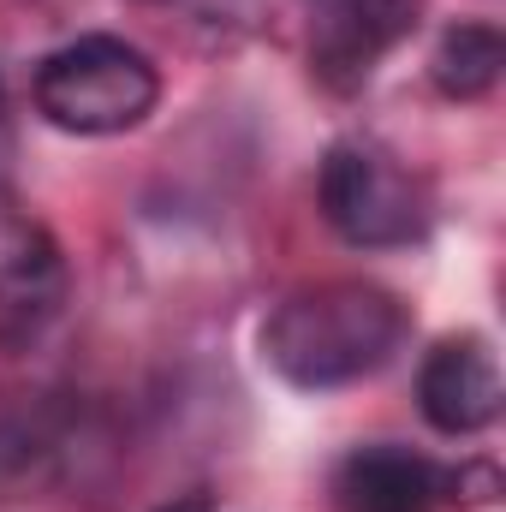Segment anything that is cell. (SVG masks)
<instances>
[{"instance_id": "cell-1", "label": "cell", "mask_w": 506, "mask_h": 512, "mask_svg": "<svg viewBox=\"0 0 506 512\" xmlns=\"http://www.w3.org/2000/svg\"><path fill=\"white\" fill-rule=\"evenodd\" d=\"M405 328H411V316L387 286L322 280V286L280 298V310L262 328V358L280 382L304 387V393H328V387H352L376 376L405 346Z\"/></svg>"}, {"instance_id": "cell-2", "label": "cell", "mask_w": 506, "mask_h": 512, "mask_svg": "<svg viewBox=\"0 0 506 512\" xmlns=\"http://www.w3.org/2000/svg\"><path fill=\"white\" fill-rule=\"evenodd\" d=\"M161 102V72L126 36H78L36 66V114L78 137H120Z\"/></svg>"}, {"instance_id": "cell-3", "label": "cell", "mask_w": 506, "mask_h": 512, "mask_svg": "<svg viewBox=\"0 0 506 512\" xmlns=\"http://www.w3.org/2000/svg\"><path fill=\"white\" fill-rule=\"evenodd\" d=\"M322 215L328 227L358 245V251H393L429 233V191L417 173H405L399 155H387L381 143H334L322 155V179H316Z\"/></svg>"}, {"instance_id": "cell-4", "label": "cell", "mask_w": 506, "mask_h": 512, "mask_svg": "<svg viewBox=\"0 0 506 512\" xmlns=\"http://www.w3.org/2000/svg\"><path fill=\"white\" fill-rule=\"evenodd\" d=\"M423 0H322L310 24V72L334 96L370 84L381 60L417 30Z\"/></svg>"}, {"instance_id": "cell-5", "label": "cell", "mask_w": 506, "mask_h": 512, "mask_svg": "<svg viewBox=\"0 0 506 512\" xmlns=\"http://www.w3.org/2000/svg\"><path fill=\"white\" fill-rule=\"evenodd\" d=\"M417 405H423L429 429H441L453 441L495 429V417H501V364H495L489 340H477V334L441 340L417 370Z\"/></svg>"}, {"instance_id": "cell-6", "label": "cell", "mask_w": 506, "mask_h": 512, "mask_svg": "<svg viewBox=\"0 0 506 512\" xmlns=\"http://www.w3.org/2000/svg\"><path fill=\"white\" fill-rule=\"evenodd\" d=\"M66 292V262L54 233L0 185V316L36 322L60 304Z\"/></svg>"}, {"instance_id": "cell-7", "label": "cell", "mask_w": 506, "mask_h": 512, "mask_svg": "<svg viewBox=\"0 0 506 512\" xmlns=\"http://www.w3.org/2000/svg\"><path fill=\"white\" fill-rule=\"evenodd\" d=\"M334 495L346 512H429L447 507V465L411 447H358L334 471Z\"/></svg>"}, {"instance_id": "cell-8", "label": "cell", "mask_w": 506, "mask_h": 512, "mask_svg": "<svg viewBox=\"0 0 506 512\" xmlns=\"http://www.w3.org/2000/svg\"><path fill=\"white\" fill-rule=\"evenodd\" d=\"M501 66H506V36L495 24H453L429 60V78L441 96L453 102H477L501 84Z\"/></svg>"}, {"instance_id": "cell-9", "label": "cell", "mask_w": 506, "mask_h": 512, "mask_svg": "<svg viewBox=\"0 0 506 512\" xmlns=\"http://www.w3.org/2000/svg\"><path fill=\"white\" fill-rule=\"evenodd\" d=\"M161 512H215L203 495H185V501H173V507H161Z\"/></svg>"}, {"instance_id": "cell-10", "label": "cell", "mask_w": 506, "mask_h": 512, "mask_svg": "<svg viewBox=\"0 0 506 512\" xmlns=\"http://www.w3.org/2000/svg\"><path fill=\"white\" fill-rule=\"evenodd\" d=\"M0 120H6V90H0Z\"/></svg>"}]
</instances>
